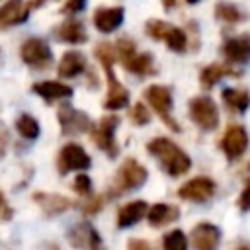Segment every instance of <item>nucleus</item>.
I'll return each instance as SVG.
<instances>
[{"mask_svg": "<svg viewBox=\"0 0 250 250\" xmlns=\"http://www.w3.org/2000/svg\"><path fill=\"white\" fill-rule=\"evenodd\" d=\"M96 59L102 62V66L105 68V78H107V98H105V109H121L129 104V92L127 88L117 80L115 72H113V61L117 57L115 47H111L109 43H98L94 49Z\"/></svg>", "mask_w": 250, "mask_h": 250, "instance_id": "1", "label": "nucleus"}, {"mask_svg": "<svg viewBox=\"0 0 250 250\" xmlns=\"http://www.w3.org/2000/svg\"><path fill=\"white\" fill-rule=\"evenodd\" d=\"M146 150L160 160L162 168L166 170L168 176L178 178L182 174H186L191 168V158L188 156V152H184L174 141L166 139V137H156L146 145Z\"/></svg>", "mask_w": 250, "mask_h": 250, "instance_id": "2", "label": "nucleus"}, {"mask_svg": "<svg viewBox=\"0 0 250 250\" xmlns=\"http://www.w3.org/2000/svg\"><path fill=\"white\" fill-rule=\"evenodd\" d=\"M148 178V172L146 168L135 160V158H127L123 160V164L119 166L117 174L113 176L111 184H109V189H107V195L109 197H119L127 191H133V189H139L141 186H145Z\"/></svg>", "mask_w": 250, "mask_h": 250, "instance_id": "3", "label": "nucleus"}, {"mask_svg": "<svg viewBox=\"0 0 250 250\" xmlns=\"http://www.w3.org/2000/svg\"><path fill=\"white\" fill-rule=\"evenodd\" d=\"M145 100L148 102V105L156 111V115L164 121V125L168 129H172L174 133H180V125L176 121V117L172 115V90L168 86L162 84H150L145 92H143Z\"/></svg>", "mask_w": 250, "mask_h": 250, "instance_id": "4", "label": "nucleus"}, {"mask_svg": "<svg viewBox=\"0 0 250 250\" xmlns=\"http://www.w3.org/2000/svg\"><path fill=\"white\" fill-rule=\"evenodd\" d=\"M189 119L201 129V131H213L219 127V109L209 96H195L189 100L188 105Z\"/></svg>", "mask_w": 250, "mask_h": 250, "instance_id": "5", "label": "nucleus"}, {"mask_svg": "<svg viewBox=\"0 0 250 250\" xmlns=\"http://www.w3.org/2000/svg\"><path fill=\"white\" fill-rule=\"evenodd\" d=\"M20 57L27 66H31L35 70H45L53 64V53H51L49 45L39 37L25 39L20 47Z\"/></svg>", "mask_w": 250, "mask_h": 250, "instance_id": "6", "label": "nucleus"}, {"mask_svg": "<svg viewBox=\"0 0 250 250\" xmlns=\"http://www.w3.org/2000/svg\"><path fill=\"white\" fill-rule=\"evenodd\" d=\"M119 125V117L117 115H105L100 119V123L96 127H92V141L98 148H102L104 152L109 154V158H115L119 148L115 143V131Z\"/></svg>", "mask_w": 250, "mask_h": 250, "instance_id": "7", "label": "nucleus"}, {"mask_svg": "<svg viewBox=\"0 0 250 250\" xmlns=\"http://www.w3.org/2000/svg\"><path fill=\"white\" fill-rule=\"evenodd\" d=\"M57 117H59V123H61V131L62 135H80V133H86V131H92V121L90 117L68 105V104H62L59 105L57 109Z\"/></svg>", "mask_w": 250, "mask_h": 250, "instance_id": "8", "label": "nucleus"}, {"mask_svg": "<svg viewBox=\"0 0 250 250\" xmlns=\"http://www.w3.org/2000/svg\"><path fill=\"white\" fill-rule=\"evenodd\" d=\"M248 148V133L242 125H229L221 137V150L229 160L240 158Z\"/></svg>", "mask_w": 250, "mask_h": 250, "instance_id": "9", "label": "nucleus"}, {"mask_svg": "<svg viewBox=\"0 0 250 250\" xmlns=\"http://www.w3.org/2000/svg\"><path fill=\"white\" fill-rule=\"evenodd\" d=\"M213 195H215V182L207 176L191 178L189 182H186L178 189V197L188 199V201H195V203H205Z\"/></svg>", "mask_w": 250, "mask_h": 250, "instance_id": "10", "label": "nucleus"}, {"mask_svg": "<svg viewBox=\"0 0 250 250\" xmlns=\"http://www.w3.org/2000/svg\"><path fill=\"white\" fill-rule=\"evenodd\" d=\"M88 168H90V156L80 145L68 143L61 148V152H59V172L61 174H68L70 170H88Z\"/></svg>", "mask_w": 250, "mask_h": 250, "instance_id": "11", "label": "nucleus"}, {"mask_svg": "<svg viewBox=\"0 0 250 250\" xmlns=\"http://www.w3.org/2000/svg\"><path fill=\"white\" fill-rule=\"evenodd\" d=\"M223 57L230 64H244L250 61V35H236L229 37L221 45Z\"/></svg>", "mask_w": 250, "mask_h": 250, "instance_id": "12", "label": "nucleus"}, {"mask_svg": "<svg viewBox=\"0 0 250 250\" xmlns=\"http://www.w3.org/2000/svg\"><path fill=\"white\" fill-rule=\"evenodd\" d=\"M31 12L29 2L23 0H8L0 6V29H6L10 25H20L27 20Z\"/></svg>", "mask_w": 250, "mask_h": 250, "instance_id": "13", "label": "nucleus"}, {"mask_svg": "<svg viewBox=\"0 0 250 250\" xmlns=\"http://www.w3.org/2000/svg\"><path fill=\"white\" fill-rule=\"evenodd\" d=\"M66 238H68V242L74 248H100L102 246V238H100L98 230L90 223H86V221L74 225L68 230Z\"/></svg>", "mask_w": 250, "mask_h": 250, "instance_id": "14", "label": "nucleus"}, {"mask_svg": "<svg viewBox=\"0 0 250 250\" xmlns=\"http://www.w3.org/2000/svg\"><path fill=\"white\" fill-rule=\"evenodd\" d=\"M33 201L41 207V211L47 215V217H53V215H61L64 211H68L72 207V199L61 195V193H47V191H35L33 193Z\"/></svg>", "mask_w": 250, "mask_h": 250, "instance_id": "15", "label": "nucleus"}, {"mask_svg": "<svg viewBox=\"0 0 250 250\" xmlns=\"http://www.w3.org/2000/svg\"><path fill=\"white\" fill-rule=\"evenodd\" d=\"M53 35L59 41H64V43H70V45H80V43H86V39H88L84 23L80 20H76V18L64 20L61 25L55 27Z\"/></svg>", "mask_w": 250, "mask_h": 250, "instance_id": "16", "label": "nucleus"}, {"mask_svg": "<svg viewBox=\"0 0 250 250\" xmlns=\"http://www.w3.org/2000/svg\"><path fill=\"white\" fill-rule=\"evenodd\" d=\"M221 230L211 223H199L191 230V244L197 250H213L219 246Z\"/></svg>", "mask_w": 250, "mask_h": 250, "instance_id": "17", "label": "nucleus"}, {"mask_svg": "<svg viewBox=\"0 0 250 250\" xmlns=\"http://www.w3.org/2000/svg\"><path fill=\"white\" fill-rule=\"evenodd\" d=\"M123 6H111V8H98L94 12V25L102 33L115 31L123 21Z\"/></svg>", "mask_w": 250, "mask_h": 250, "instance_id": "18", "label": "nucleus"}, {"mask_svg": "<svg viewBox=\"0 0 250 250\" xmlns=\"http://www.w3.org/2000/svg\"><path fill=\"white\" fill-rule=\"evenodd\" d=\"M86 57L80 53V51H66L62 57H61V62H59V76L61 78H74V76H80L86 72L88 64H86Z\"/></svg>", "mask_w": 250, "mask_h": 250, "instance_id": "19", "label": "nucleus"}, {"mask_svg": "<svg viewBox=\"0 0 250 250\" xmlns=\"http://www.w3.org/2000/svg\"><path fill=\"white\" fill-rule=\"evenodd\" d=\"M31 90L41 96L45 102H55V100H62V98H70L72 96V88L64 82H55V80H45V82H35L31 86Z\"/></svg>", "mask_w": 250, "mask_h": 250, "instance_id": "20", "label": "nucleus"}, {"mask_svg": "<svg viewBox=\"0 0 250 250\" xmlns=\"http://www.w3.org/2000/svg\"><path fill=\"white\" fill-rule=\"evenodd\" d=\"M148 211V205L146 201L143 199H137V201H131V203H125L119 213H117V227L119 229H127V227H133L135 223H139Z\"/></svg>", "mask_w": 250, "mask_h": 250, "instance_id": "21", "label": "nucleus"}, {"mask_svg": "<svg viewBox=\"0 0 250 250\" xmlns=\"http://www.w3.org/2000/svg\"><path fill=\"white\" fill-rule=\"evenodd\" d=\"M180 217V209L176 205L170 203H154L148 211H146V221L152 227H164L174 223Z\"/></svg>", "mask_w": 250, "mask_h": 250, "instance_id": "22", "label": "nucleus"}, {"mask_svg": "<svg viewBox=\"0 0 250 250\" xmlns=\"http://www.w3.org/2000/svg\"><path fill=\"white\" fill-rule=\"evenodd\" d=\"M121 64L125 66V70H129L133 74H139V76L154 74V59H152L150 53H137L135 51L133 55L123 59Z\"/></svg>", "mask_w": 250, "mask_h": 250, "instance_id": "23", "label": "nucleus"}, {"mask_svg": "<svg viewBox=\"0 0 250 250\" xmlns=\"http://www.w3.org/2000/svg\"><path fill=\"white\" fill-rule=\"evenodd\" d=\"M225 76H238V72L232 70L229 64L213 62V64H207V66L201 70L199 82H201L203 88H211V86H215V84H217L221 78H225Z\"/></svg>", "mask_w": 250, "mask_h": 250, "instance_id": "24", "label": "nucleus"}, {"mask_svg": "<svg viewBox=\"0 0 250 250\" xmlns=\"http://www.w3.org/2000/svg\"><path fill=\"white\" fill-rule=\"evenodd\" d=\"M225 105L234 111V113H244L250 107V94L246 90H236V88H225L221 94Z\"/></svg>", "mask_w": 250, "mask_h": 250, "instance_id": "25", "label": "nucleus"}, {"mask_svg": "<svg viewBox=\"0 0 250 250\" xmlns=\"http://www.w3.org/2000/svg\"><path fill=\"white\" fill-rule=\"evenodd\" d=\"M215 16H217V20H221V21H225V23H240V21L246 20V14H244L238 6L230 4V2H225V0L217 2V6H215Z\"/></svg>", "mask_w": 250, "mask_h": 250, "instance_id": "26", "label": "nucleus"}, {"mask_svg": "<svg viewBox=\"0 0 250 250\" xmlns=\"http://www.w3.org/2000/svg\"><path fill=\"white\" fill-rule=\"evenodd\" d=\"M16 129H18V133H20L23 139H29V141H33V139L39 137V123H37L35 117L27 115V113H23V115L18 117Z\"/></svg>", "mask_w": 250, "mask_h": 250, "instance_id": "27", "label": "nucleus"}, {"mask_svg": "<svg viewBox=\"0 0 250 250\" xmlns=\"http://www.w3.org/2000/svg\"><path fill=\"white\" fill-rule=\"evenodd\" d=\"M164 41H166L168 49L174 51V53H184L186 47H188V35H186V31L180 29V27H176V25H172V27L168 29Z\"/></svg>", "mask_w": 250, "mask_h": 250, "instance_id": "28", "label": "nucleus"}, {"mask_svg": "<svg viewBox=\"0 0 250 250\" xmlns=\"http://www.w3.org/2000/svg\"><path fill=\"white\" fill-rule=\"evenodd\" d=\"M162 246L168 250H186L188 248V238L182 230H170L162 238Z\"/></svg>", "mask_w": 250, "mask_h": 250, "instance_id": "29", "label": "nucleus"}, {"mask_svg": "<svg viewBox=\"0 0 250 250\" xmlns=\"http://www.w3.org/2000/svg\"><path fill=\"white\" fill-rule=\"evenodd\" d=\"M172 27V23L168 21H162V20H148L145 29H146V35H150L152 39H158V41H164L168 29Z\"/></svg>", "mask_w": 250, "mask_h": 250, "instance_id": "30", "label": "nucleus"}, {"mask_svg": "<svg viewBox=\"0 0 250 250\" xmlns=\"http://www.w3.org/2000/svg\"><path fill=\"white\" fill-rule=\"evenodd\" d=\"M129 117H131V121H133L135 125H139V127H143V125H146V123L150 121L148 107H146L145 104H141V102H137V104L131 105V109H129Z\"/></svg>", "mask_w": 250, "mask_h": 250, "instance_id": "31", "label": "nucleus"}, {"mask_svg": "<svg viewBox=\"0 0 250 250\" xmlns=\"http://www.w3.org/2000/svg\"><path fill=\"white\" fill-rule=\"evenodd\" d=\"M135 51H137V45H135L133 39H129V37H121V39H117V43H115V53H117L119 61L127 59V57L133 55Z\"/></svg>", "mask_w": 250, "mask_h": 250, "instance_id": "32", "label": "nucleus"}, {"mask_svg": "<svg viewBox=\"0 0 250 250\" xmlns=\"http://www.w3.org/2000/svg\"><path fill=\"white\" fill-rule=\"evenodd\" d=\"M74 191L76 193H80V195H90L92 193V180L88 178V174H78L76 178H74Z\"/></svg>", "mask_w": 250, "mask_h": 250, "instance_id": "33", "label": "nucleus"}, {"mask_svg": "<svg viewBox=\"0 0 250 250\" xmlns=\"http://www.w3.org/2000/svg\"><path fill=\"white\" fill-rule=\"evenodd\" d=\"M102 207H104V197H102V195L92 197V199H88L84 205H80L82 213H86V215H96V213H98Z\"/></svg>", "mask_w": 250, "mask_h": 250, "instance_id": "34", "label": "nucleus"}, {"mask_svg": "<svg viewBox=\"0 0 250 250\" xmlns=\"http://www.w3.org/2000/svg\"><path fill=\"white\" fill-rule=\"evenodd\" d=\"M236 207L240 211H250V180H246V186L236 199Z\"/></svg>", "mask_w": 250, "mask_h": 250, "instance_id": "35", "label": "nucleus"}, {"mask_svg": "<svg viewBox=\"0 0 250 250\" xmlns=\"http://www.w3.org/2000/svg\"><path fill=\"white\" fill-rule=\"evenodd\" d=\"M84 6H86V0H68V2L61 8V12H62V14H76V12H80Z\"/></svg>", "mask_w": 250, "mask_h": 250, "instance_id": "36", "label": "nucleus"}, {"mask_svg": "<svg viewBox=\"0 0 250 250\" xmlns=\"http://www.w3.org/2000/svg\"><path fill=\"white\" fill-rule=\"evenodd\" d=\"M8 141H10V133H8L6 125L0 121V158L6 154V148H8Z\"/></svg>", "mask_w": 250, "mask_h": 250, "instance_id": "37", "label": "nucleus"}, {"mask_svg": "<svg viewBox=\"0 0 250 250\" xmlns=\"http://www.w3.org/2000/svg\"><path fill=\"white\" fill-rule=\"evenodd\" d=\"M127 246H129L131 250H150V244L145 242V240H129Z\"/></svg>", "mask_w": 250, "mask_h": 250, "instance_id": "38", "label": "nucleus"}, {"mask_svg": "<svg viewBox=\"0 0 250 250\" xmlns=\"http://www.w3.org/2000/svg\"><path fill=\"white\" fill-rule=\"evenodd\" d=\"M49 0H29V6H31V10H35V8H39V6H43V4H47Z\"/></svg>", "mask_w": 250, "mask_h": 250, "instance_id": "39", "label": "nucleus"}, {"mask_svg": "<svg viewBox=\"0 0 250 250\" xmlns=\"http://www.w3.org/2000/svg\"><path fill=\"white\" fill-rule=\"evenodd\" d=\"M162 6H164L166 10H170V8L176 6V0H162Z\"/></svg>", "mask_w": 250, "mask_h": 250, "instance_id": "40", "label": "nucleus"}, {"mask_svg": "<svg viewBox=\"0 0 250 250\" xmlns=\"http://www.w3.org/2000/svg\"><path fill=\"white\" fill-rule=\"evenodd\" d=\"M6 209V203H4V195L0 193V211H4Z\"/></svg>", "mask_w": 250, "mask_h": 250, "instance_id": "41", "label": "nucleus"}, {"mask_svg": "<svg viewBox=\"0 0 250 250\" xmlns=\"http://www.w3.org/2000/svg\"><path fill=\"white\" fill-rule=\"evenodd\" d=\"M186 2H188V4H197L199 0H186Z\"/></svg>", "mask_w": 250, "mask_h": 250, "instance_id": "42", "label": "nucleus"}, {"mask_svg": "<svg viewBox=\"0 0 250 250\" xmlns=\"http://www.w3.org/2000/svg\"><path fill=\"white\" fill-rule=\"evenodd\" d=\"M2 59H4V55H2V49H0V64H2Z\"/></svg>", "mask_w": 250, "mask_h": 250, "instance_id": "43", "label": "nucleus"}]
</instances>
